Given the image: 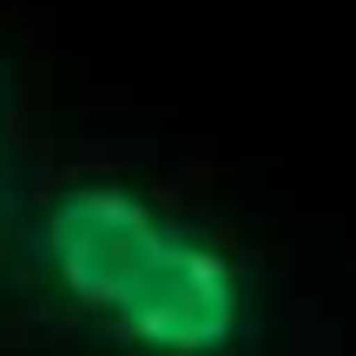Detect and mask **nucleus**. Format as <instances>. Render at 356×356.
Returning <instances> with one entry per match:
<instances>
[{
    "label": "nucleus",
    "instance_id": "obj_2",
    "mask_svg": "<svg viewBox=\"0 0 356 356\" xmlns=\"http://www.w3.org/2000/svg\"><path fill=\"white\" fill-rule=\"evenodd\" d=\"M0 106H7V73H0ZM0 231H7V145H0Z\"/></svg>",
    "mask_w": 356,
    "mask_h": 356
},
{
    "label": "nucleus",
    "instance_id": "obj_1",
    "mask_svg": "<svg viewBox=\"0 0 356 356\" xmlns=\"http://www.w3.org/2000/svg\"><path fill=\"white\" fill-rule=\"evenodd\" d=\"M33 297L99 356H251L264 284L191 204L126 172L53 185L20 225Z\"/></svg>",
    "mask_w": 356,
    "mask_h": 356
}]
</instances>
